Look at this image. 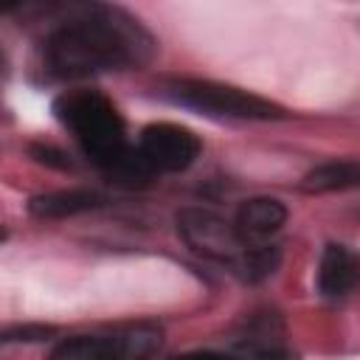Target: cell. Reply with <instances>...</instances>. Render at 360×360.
<instances>
[{
    "label": "cell",
    "mask_w": 360,
    "mask_h": 360,
    "mask_svg": "<svg viewBox=\"0 0 360 360\" xmlns=\"http://www.w3.org/2000/svg\"><path fill=\"white\" fill-rule=\"evenodd\" d=\"M155 53L149 31L121 8H68L45 37V65L59 79H84L146 65Z\"/></svg>",
    "instance_id": "6da1fadb"
},
{
    "label": "cell",
    "mask_w": 360,
    "mask_h": 360,
    "mask_svg": "<svg viewBox=\"0 0 360 360\" xmlns=\"http://www.w3.org/2000/svg\"><path fill=\"white\" fill-rule=\"evenodd\" d=\"M53 112L73 132L84 155L101 169H107L115 180L135 186L152 174L143 158L127 146L124 121L101 93L96 90L65 93L62 98H56Z\"/></svg>",
    "instance_id": "7a4b0ae2"
},
{
    "label": "cell",
    "mask_w": 360,
    "mask_h": 360,
    "mask_svg": "<svg viewBox=\"0 0 360 360\" xmlns=\"http://www.w3.org/2000/svg\"><path fill=\"white\" fill-rule=\"evenodd\" d=\"M163 93L183 104V107H194L205 115H219V118H239V121H270V118H281L284 110L256 93L231 87V84H219V82H208V79H172Z\"/></svg>",
    "instance_id": "3957f363"
},
{
    "label": "cell",
    "mask_w": 360,
    "mask_h": 360,
    "mask_svg": "<svg viewBox=\"0 0 360 360\" xmlns=\"http://www.w3.org/2000/svg\"><path fill=\"white\" fill-rule=\"evenodd\" d=\"M158 349L155 326H129L110 335H73L51 352V360H149Z\"/></svg>",
    "instance_id": "277c9868"
},
{
    "label": "cell",
    "mask_w": 360,
    "mask_h": 360,
    "mask_svg": "<svg viewBox=\"0 0 360 360\" xmlns=\"http://www.w3.org/2000/svg\"><path fill=\"white\" fill-rule=\"evenodd\" d=\"M177 228H180L183 239L188 242V248H194L197 253H202L214 262L233 264L236 270L245 273L248 256L253 248L242 242L233 222H225L222 217H217L214 211H205V208H186L177 214Z\"/></svg>",
    "instance_id": "5b68a950"
},
{
    "label": "cell",
    "mask_w": 360,
    "mask_h": 360,
    "mask_svg": "<svg viewBox=\"0 0 360 360\" xmlns=\"http://www.w3.org/2000/svg\"><path fill=\"white\" fill-rule=\"evenodd\" d=\"M138 155L152 172H183L200 155V138L180 124H149L141 132Z\"/></svg>",
    "instance_id": "8992f818"
},
{
    "label": "cell",
    "mask_w": 360,
    "mask_h": 360,
    "mask_svg": "<svg viewBox=\"0 0 360 360\" xmlns=\"http://www.w3.org/2000/svg\"><path fill=\"white\" fill-rule=\"evenodd\" d=\"M284 219H287V208H284L281 200H276V197H250L239 205L233 225H236L245 245L259 248L273 233L281 231Z\"/></svg>",
    "instance_id": "52a82bcc"
},
{
    "label": "cell",
    "mask_w": 360,
    "mask_h": 360,
    "mask_svg": "<svg viewBox=\"0 0 360 360\" xmlns=\"http://www.w3.org/2000/svg\"><path fill=\"white\" fill-rule=\"evenodd\" d=\"M360 281V259L343 245H326L318 264V290L329 298L352 292Z\"/></svg>",
    "instance_id": "ba28073f"
},
{
    "label": "cell",
    "mask_w": 360,
    "mask_h": 360,
    "mask_svg": "<svg viewBox=\"0 0 360 360\" xmlns=\"http://www.w3.org/2000/svg\"><path fill=\"white\" fill-rule=\"evenodd\" d=\"M101 202H104V197L90 191V188H68V191L39 194V197H34L28 202V208L37 217H70V214H82V211L98 208Z\"/></svg>",
    "instance_id": "9c48e42d"
},
{
    "label": "cell",
    "mask_w": 360,
    "mask_h": 360,
    "mask_svg": "<svg viewBox=\"0 0 360 360\" xmlns=\"http://www.w3.org/2000/svg\"><path fill=\"white\" fill-rule=\"evenodd\" d=\"M360 186V160H329L309 169L301 180L304 191L323 194V191H346Z\"/></svg>",
    "instance_id": "30bf717a"
},
{
    "label": "cell",
    "mask_w": 360,
    "mask_h": 360,
    "mask_svg": "<svg viewBox=\"0 0 360 360\" xmlns=\"http://www.w3.org/2000/svg\"><path fill=\"white\" fill-rule=\"evenodd\" d=\"M51 329H42V326H20V329H8L3 335V340H37V338H45Z\"/></svg>",
    "instance_id": "8fae6325"
},
{
    "label": "cell",
    "mask_w": 360,
    "mask_h": 360,
    "mask_svg": "<svg viewBox=\"0 0 360 360\" xmlns=\"http://www.w3.org/2000/svg\"><path fill=\"white\" fill-rule=\"evenodd\" d=\"M174 360H231L219 352H186V354H177Z\"/></svg>",
    "instance_id": "7c38bea8"
}]
</instances>
